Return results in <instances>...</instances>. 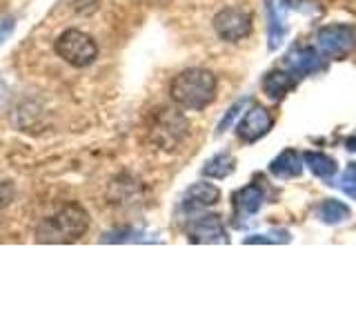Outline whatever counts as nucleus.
<instances>
[{
  "instance_id": "f257e3e1",
  "label": "nucleus",
  "mask_w": 356,
  "mask_h": 334,
  "mask_svg": "<svg viewBox=\"0 0 356 334\" xmlns=\"http://www.w3.org/2000/svg\"><path fill=\"white\" fill-rule=\"evenodd\" d=\"M170 94L178 107L200 111L216 96V78L207 70H185L172 81Z\"/></svg>"
},
{
  "instance_id": "f03ea898",
  "label": "nucleus",
  "mask_w": 356,
  "mask_h": 334,
  "mask_svg": "<svg viewBox=\"0 0 356 334\" xmlns=\"http://www.w3.org/2000/svg\"><path fill=\"white\" fill-rule=\"evenodd\" d=\"M89 228V214L78 203L63 205L56 214L40 221L36 239L40 243H74Z\"/></svg>"
},
{
  "instance_id": "7ed1b4c3",
  "label": "nucleus",
  "mask_w": 356,
  "mask_h": 334,
  "mask_svg": "<svg viewBox=\"0 0 356 334\" xmlns=\"http://www.w3.org/2000/svg\"><path fill=\"white\" fill-rule=\"evenodd\" d=\"M56 54L72 67H89L98 56V45L81 29H67L56 40Z\"/></svg>"
},
{
  "instance_id": "20e7f679",
  "label": "nucleus",
  "mask_w": 356,
  "mask_h": 334,
  "mask_svg": "<svg viewBox=\"0 0 356 334\" xmlns=\"http://www.w3.org/2000/svg\"><path fill=\"white\" fill-rule=\"evenodd\" d=\"M185 132H187V122L181 114H176L174 109H161V114L154 120L152 138L163 150H172L185 136Z\"/></svg>"
},
{
  "instance_id": "39448f33",
  "label": "nucleus",
  "mask_w": 356,
  "mask_h": 334,
  "mask_svg": "<svg viewBox=\"0 0 356 334\" xmlns=\"http://www.w3.org/2000/svg\"><path fill=\"white\" fill-rule=\"evenodd\" d=\"M214 29L222 40L236 42L250 33L252 20L248 11H243V9H225L214 18Z\"/></svg>"
},
{
  "instance_id": "423d86ee",
  "label": "nucleus",
  "mask_w": 356,
  "mask_h": 334,
  "mask_svg": "<svg viewBox=\"0 0 356 334\" xmlns=\"http://www.w3.org/2000/svg\"><path fill=\"white\" fill-rule=\"evenodd\" d=\"M356 42L354 29L348 25H330L325 29H321L318 33V45L321 49L330 56H343L348 54Z\"/></svg>"
},
{
  "instance_id": "0eeeda50",
  "label": "nucleus",
  "mask_w": 356,
  "mask_h": 334,
  "mask_svg": "<svg viewBox=\"0 0 356 334\" xmlns=\"http://www.w3.org/2000/svg\"><path fill=\"white\" fill-rule=\"evenodd\" d=\"M187 237L194 243H225L227 241L225 228H222V223L214 214L194 218L187 228Z\"/></svg>"
},
{
  "instance_id": "6e6552de",
  "label": "nucleus",
  "mask_w": 356,
  "mask_h": 334,
  "mask_svg": "<svg viewBox=\"0 0 356 334\" xmlns=\"http://www.w3.org/2000/svg\"><path fill=\"white\" fill-rule=\"evenodd\" d=\"M272 127V116L263 107H252L238 122V136L248 143H254Z\"/></svg>"
},
{
  "instance_id": "1a4fd4ad",
  "label": "nucleus",
  "mask_w": 356,
  "mask_h": 334,
  "mask_svg": "<svg viewBox=\"0 0 356 334\" xmlns=\"http://www.w3.org/2000/svg\"><path fill=\"white\" fill-rule=\"evenodd\" d=\"M218 198H220L218 187H214L211 183H196L185 192L183 207L189 209V212H194V209H200V207L214 205Z\"/></svg>"
},
{
  "instance_id": "9d476101",
  "label": "nucleus",
  "mask_w": 356,
  "mask_h": 334,
  "mask_svg": "<svg viewBox=\"0 0 356 334\" xmlns=\"http://www.w3.org/2000/svg\"><path fill=\"white\" fill-rule=\"evenodd\" d=\"M261 203H263V189L254 183L243 187L241 192L234 196V205H236L238 214H254V212L261 209Z\"/></svg>"
},
{
  "instance_id": "9b49d317",
  "label": "nucleus",
  "mask_w": 356,
  "mask_h": 334,
  "mask_svg": "<svg viewBox=\"0 0 356 334\" xmlns=\"http://www.w3.org/2000/svg\"><path fill=\"white\" fill-rule=\"evenodd\" d=\"M272 174L278 176V178H292V176H298L300 174V159L294 150H285L278 159L272 163Z\"/></svg>"
},
{
  "instance_id": "f8f14e48",
  "label": "nucleus",
  "mask_w": 356,
  "mask_h": 334,
  "mask_svg": "<svg viewBox=\"0 0 356 334\" xmlns=\"http://www.w3.org/2000/svg\"><path fill=\"white\" fill-rule=\"evenodd\" d=\"M296 85V81L292 78V74H285V72H274L265 78V94L267 96H272V98H281L285 92H289Z\"/></svg>"
},
{
  "instance_id": "ddd939ff",
  "label": "nucleus",
  "mask_w": 356,
  "mask_h": 334,
  "mask_svg": "<svg viewBox=\"0 0 356 334\" xmlns=\"http://www.w3.org/2000/svg\"><path fill=\"white\" fill-rule=\"evenodd\" d=\"M234 170V159L232 154L222 152V154H216L214 159H209L203 167V174L205 176H211V178H225L229 176Z\"/></svg>"
},
{
  "instance_id": "4468645a",
  "label": "nucleus",
  "mask_w": 356,
  "mask_h": 334,
  "mask_svg": "<svg viewBox=\"0 0 356 334\" xmlns=\"http://www.w3.org/2000/svg\"><path fill=\"white\" fill-rule=\"evenodd\" d=\"M305 161H307V165H309V170L314 172L316 176H323V178H327V176H332L334 172H337V163H334L330 156H325V154H314V152H309V154H305Z\"/></svg>"
},
{
  "instance_id": "2eb2a0df",
  "label": "nucleus",
  "mask_w": 356,
  "mask_h": 334,
  "mask_svg": "<svg viewBox=\"0 0 356 334\" xmlns=\"http://www.w3.org/2000/svg\"><path fill=\"white\" fill-rule=\"evenodd\" d=\"M348 214H350V209L343 203H339V200H325L321 207V218L327 223H339L343 218H348Z\"/></svg>"
},
{
  "instance_id": "dca6fc26",
  "label": "nucleus",
  "mask_w": 356,
  "mask_h": 334,
  "mask_svg": "<svg viewBox=\"0 0 356 334\" xmlns=\"http://www.w3.org/2000/svg\"><path fill=\"white\" fill-rule=\"evenodd\" d=\"M292 65H294V70H298V72H314L318 67V56H316L314 49H303L292 61Z\"/></svg>"
},
{
  "instance_id": "f3484780",
  "label": "nucleus",
  "mask_w": 356,
  "mask_h": 334,
  "mask_svg": "<svg viewBox=\"0 0 356 334\" xmlns=\"http://www.w3.org/2000/svg\"><path fill=\"white\" fill-rule=\"evenodd\" d=\"M343 192L345 194H350L352 198H356V165H352L350 170H348V174L343 176Z\"/></svg>"
},
{
  "instance_id": "a211bd4d",
  "label": "nucleus",
  "mask_w": 356,
  "mask_h": 334,
  "mask_svg": "<svg viewBox=\"0 0 356 334\" xmlns=\"http://www.w3.org/2000/svg\"><path fill=\"white\" fill-rule=\"evenodd\" d=\"M243 105H245V103H236V105H234V107H232V109L227 111V116L222 118V120H220V125H218V134H222V132H225V129H227V127L232 125V120L238 116V111L243 109Z\"/></svg>"
},
{
  "instance_id": "6ab92c4d",
  "label": "nucleus",
  "mask_w": 356,
  "mask_h": 334,
  "mask_svg": "<svg viewBox=\"0 0 356 334\" xmlns=\"http://www.w3.org/2000/svg\"><path fill=\"white\" fill-rule=\"evenodd\" d=\"M14 198V187L9 181H0V207H5Z\"/></svg>"
},
{
  "instance_id": "aec40b11",
  "label": "nucleus",
  "mask_w": 356,
  "mask_h": 334,
  "mask_svg": "<svg viewBox=\"0 0 356 334\" xmlns=\"http://www.w3.org/2000/svg\"><path fill=\"white\" fill-rule=\"evenodd\" d=\"M11 29H14V20L9 18V20H5V22H3V25H0V42H3V40L9 36Z\"/></svg>"
},
{
  "instance_id": "412c9836",
  "label": "nucleus",
  "mask_w": 356,
  "mask_h": 334,
  "mask_svg": "<svg viewBox=\"0 0 356 334\" xmlns=\"http://www.w3.org/2000/svg\"><path fill=\"white\" fill-rule=\"evenodd\" d=\"M348 145H350V150H354V152H356V136H354V138H350V141H348Z\"/></svg>"
}]
</instances>
